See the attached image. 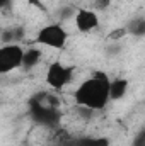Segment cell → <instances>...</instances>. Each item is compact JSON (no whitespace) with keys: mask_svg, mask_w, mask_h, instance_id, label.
Instances as JSON below:
<instances>
[{"mask_svg":"<svg viewBox=\"0 0 145 146\" xmlns=\"http://www.w3.org/2000/svg\"><path fill=\"white\" fill-rule=\"evenodd\" d=\"M109 80L106 73L96 72L92 76L85 78L75 90V102L85 109L101 110L108 106L109 99Z\"/></svg>","mask_w":145,"mask_h":146,"instance_id":"6da1fadb","label":"cell"},{"mask_svg":"<svg viewBox=\"0 0 145 146\" xmlns=\"http://www.w3.org/2000/svg\"><path fill=\"white\" fill-rule=\"evenodd\" d=\"M67 39H68V34L60 24H48L38 31L36 42L53 49H63L67 44Z\"/></svg>","mask_w":145,"mask_h":146,"instance_id":"7a4b0ae2","label":"cell"},{"mask_svg":"<svg viewBox=\"0 0 145 146\" xmlns=\"http://www.w3.org/2000/svg\"><path fill=\"white\" fill-rule=\"evenodd\" d=\"M24 54L26 51L17 44H3L0 48V73H9L17 70L24 65Z\"/></svg>","mask_w":145,"mask_h":146,"instance_id":"3957f363","label":"cell"},{"mask_svg":"<svg viewBox=\"0 0 145 146\" xmlns=\"http://www.w3.org/2000/svg\"><path fill=\"white\" fill-rule=\"evenodd\" d=\"M72 68L62 65L60 61H55L46 70V83L53 88H63L72 82Z\"/></svg>","mask_w":145,"mask_h":146,"instance_id":"277c9868","label":"cell"},{"mask_svg":"<svg viewBox=\"0 0 145 146\" xmlns=\"http://www.w3.org/2000/svg\"><path fill=\"white\" fill-rule=\"evenodd\" d=\"M73 19H75V27L80 33H91V31L99 27V17L94 10L80 9V10H77Z\"/></svg>","mask_w":145,"mask_h":146,"instance_id":"5b68a950","label":"cell"},{"mask_svg":"<svg viewBox=\"0 0 145 146\" xmlns=\"http://www.w3.org/2000/svg\"><path fill=\"white\" fill-rule=\"evenodd\" d=\"M128 92V80L126 78H114L109 83V99L111 100H119L126 95Z\"/></svg>","mask_w":145,"mask_h":146,"instance_id":"8992f818","label":"cell"},{"mask_svg":"<svg viewBox=\"0 0 145 146\" xmlns=\"http://www.w3.org/2000/svg\"><path fill=\"white\" fill-rule=\"evenodd\" d=\"M126 31H128V34H132L135 37H144L145 36V17L132 19L130 24L126 26Z\"/></svg>","mask_w":145,"mask_h":146,"instance_id":"52a82bcc","label":"cell"},{"mask_svg":"<svg viewBox=\"0 0 145 146\" xmlns=\"http://www.w3.org/2000/svg\"><path fill=\"white\" fill-rule=\"evenodd\" d=\"M39 60H41V51L38 48H31L24 54V65L22 66L26 70H31V68H34L38 63H39Z\"/></svg>","mask_w":145,"mask_h":146,"instance_id":"ba28073f","label":"cell"},{"mask_svg":"<svg viewBox=\"0 0 145 146\" xmlns=\"http://www.w3.org/2000/svg\"><path fill=\"white\" fill-rule=\"evenodd\" d=\"M24 36L22 34V27H10V29H7L5 33H3V41H5V44H12V42H17L21 37ZM19 44V42H17Z\"/></svg>","mask_w":145,"mask_h":146,"instance_id":"9c48e42d","label":"cell"},{"mask_svg":"<svg viewBox=\"0 0 145 146\" xmlns=\"http://www.w3.org/2000/svg\"><path fill=\"white\" fill-rule=\"evenodd\" d=\"M126 34H128L126 27H118V29H114L113 33H109L108 39H111V41H116V39H121V37H125Z\"/></svg>","mask_w":145,"mask_h":146,"instance_id":"30bf717a","label":"cell"},{"mask_svg":"<svg viewBox=\"0 0 145 146\" xmlns=\"http://www.w3.org/2000/svg\"><path fill=\"white\" fill-rule=\"evenodd\" d=\"M132 146H145V131L144 133H140V134L133 139V145Z\"/></svg>","mask_w":145,"mask_h":146,"instance_id":"8fae6325","label":"cell"},{"mask_svg":"<svg viewBox=\"0 0 145 146\" xmlns=\"http://www.w3.org/2000/svg\"><path fill=\"white\" fill-rule=\"evenodd\" d=\"M97 3H99V7H101V9H104V7L109 3V0H97Z\"/></svg>","mask_w":145,"mask_h":146,"instance_id":"7c38bea8","label":"cell"},{"mask_svg":"<svg viewBox=\"0 0 145 146\" xmlns=\"http://www.w3.org/2000/svg\"><path fill=\"white\" fill-rule=\"evenodd\" d=\"M9 2H10V0H0V7H5Z\"/></svg>","mask_w":145,"mask_h":146,"instance_id":"4fadbf2b","label":"cell"}]
</instances>
